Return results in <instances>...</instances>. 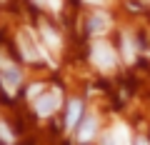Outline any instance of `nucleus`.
Returning a JSON list of instances; mask_svg holds the SVG:
<instances>
[{
  "label": "nucleus",
  "mask_w": 150,
  "mask_h": 145,
  "mask_svg": "<svg viewBox=\"0 0 150 145\" xmlns=\"http://www.w3.org/2000/svg\"><path fill=\"white\" fill-rule=\"evenodd\" d=\"M93 60H95L103 70H112V65H115V55H112V50L108 48L105 43L93 45Z\"/></svg>",
  "instance_id": "f257e3e1"
},
{
  "label": "nucleus",
  "mask_w": 150,
  "mask_h": 145,
  "mask_svg": "<svg viewBox=\"0 0 150 145\" xmlns=\"http://www.w3.org/2000/svg\"><path fill=\"white\" fill-rule=\"evenodd\" d=\"M18 85H20V70L13 68V65H8V68L3 70V88H5L8 93H15Z\"/></svg>",
  "instance_id": "f03ea898"
},
{
  "label": "nucleus",
  "mask_w": 150,
  "mask_h": 145,
  "mask_svg": "<svg viewBox=\"0 0 150 145\" xmlns=\"http://www.w3.org/2000/svg\"><path fill=\"white\" fill-rule=\"evenodd\" d=\"M20 48H23V55H25V60H40L43 55H40V50H38V45H35V40L30 38V35H23L20 38Z\"/></svg>",
  "instance_id": "7ed1b4c3"
},
{
  "label": "nucleus",
  "mask_w": 150,
  "mask_h": 145,
  "mask_svg": "<svg viewBox=\"0 0 150 145\" xmlns=\"http://www.w3.org/2000/svg\"><path fill=\"white\" fill-rule=\"evenodd\" d=\"M55 105H58V95H43V98H38V115H50L55 110Z\"/></svg>",
  "instance_id": "20e7f679"
},
{
  "label": "nucleus",
  "mask_w": 150,
  "mask_h": 145,
  "mask_svg": "<svg viewBox=\"0 0 150 145\" xmlns=\"http://www.w3.org/2000/svg\"><path fill=\"white\" fill-rule=\"evenodd\" d=\"M80 113H83L80 100H70L68 115H65V125H68V128H75V125H78V120H80Z\"/></svg>",
  "instance_id": "39448f33"
},
{
  "label": "nucleus",
  "mask_w": 150,
  "mask_h": 145,
  "mask_svg": "<svg viewBox=\"0 0 150 145\" xmlns=\"http://www.w3.org/2000/svg\"><path fill=\"white\" fill-rule=\"evenodd\" d=\"M93 133H95V120L93 118H83V125H80V130H78V138L80 140H90Z\"/></svg>",
  "instance_id": "423d86ee"
},
{
  "label": "nucleus",
  "mask_w": 150,
  "mask_h": 145,
  "mask_svg": "<svg viewBox=\"0 0 150 145\" xmlns=\"http://www.w3.org/2000/svg\"><path fill=\"white\" fill-rule=\"evenodd\" d=\"M105 28H108V18H103V15H93L90 23H88V33H100Z\"/></svg>",
  "instance_id": "0eeeda50"
},
{
  "label": "nucleus",
  "mask_w": 150,
  "mask_h": 145,
  "mask_svg": "<svg viewBox=\"0 0 150 145\" xmlns=\"http://www.w3.org/2000/svg\"><path fill=\"white\" fill-rule=\"evenodd\" d=\"M43 35H45V40H48V43L53 45V48H58V45H60V40H58V35H55V33L50 30V28H43Z\"/></svg>",
  "instance_id": "6e6552de"
},
{
  "label": "nucleus",
  "mask_w": 150,
  "mask_h": 145,
  "mask_svg": "<svg viewBox=\"0 0 150 145\" xmlns=\"http://www.w3.org/2000/svg\"><path fill=\"white\" fill-rule=\"evenodd\" d=\"M0 138H3V143H8V145L13 143V133H10V130H8L3 123H0Z\"/></svg>",
  "instance_id": "1a4fd4ad"
},
{
  "label": "nucleus",
  "mask_w": 150,
  "mask_h": 145,
  "mask_svg": "<svg viewBox=\"0 0 150 145\" xmlns=\"http://www.w3.org/2000/svg\"><path fill=\"white\" fill-rule=\"evenodd\" d=\"M103 145H118L115 135H112V133H108V135H105V140H103Z\"/></svg>",
  "instance_id": "9d476101"
}]
</instances>
